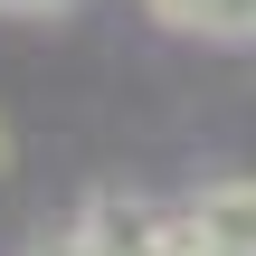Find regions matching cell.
Returning <instances> with one entry per match:
<instances>
[{
  "mask_svg": "<svg viewBox=\"0 0 256 256\" xmlns=\"http://www.w3.org/2000/svg\"><path fill=\"white\" fill-rule=\"evenodd\" d=\"M10 19H48V10H76V0H0Z\"/></svg>",
  "mask_w": 256,
  "mask_h": 256,
  "instance_id": "cell-4",
  "label": "cell"
},
{
  "mask_svg": "<svg viewBox=\"0 0 256 256\" xmlns=\"http://www.w3.org/2000/svg\"><path fill=\"white\" fill-rule=\"evenodd\" d=\"M76 228H86V247H95V256H190L180 209H162V200H133V190H104V200H86V209H76Z\"/></svg>",
  "mask_w": 256,
  "mask_h": 256,
  "instance_id": "cell-1",
  "label": "cell"
},
{
  "mask_svg": "<svg viewBox=\"0 0 256 256\" xmlns=\"http://www.w3.org/2000/svg\"><path fill=\"white\" fill-rule=\"evenodd\" d=\"M180 228H190V256H256V171L200 180Z\"/></svg>",
  "mask_w": 256,
  "mask_h": 256,
  "instance_id": "cell-2",
  "label": "cell"
},
{
  "mask_svg": "<svg viewBox=\"0 0 256 256\" xmlns=\"http://www.w3.org/2000/svg\"><path fill=\"white\" fill-rule=\"evenodd\" d=\"M28 256H95V247H86V228H57V238H28Z\"/></svg>",
  "mask_w": 256,
  "mask_h": 256,
  "instance_id": "cell-3",
  "label": "cell"
},
{
  "mask_svg": "<svg viewBox=\"0 0 256 256\" xmlns=\"http://www.w3.org/2000/svg\"><path fill=\"white\" fill-rule=\"evenodd\" d=\"M0 171H10V124H0Z\"/></svg>",
  "mask_w": 256,
  "mask_h": 256,
  "instance_id": "cell-5",
  "label": "cell"
}]
</instances>
